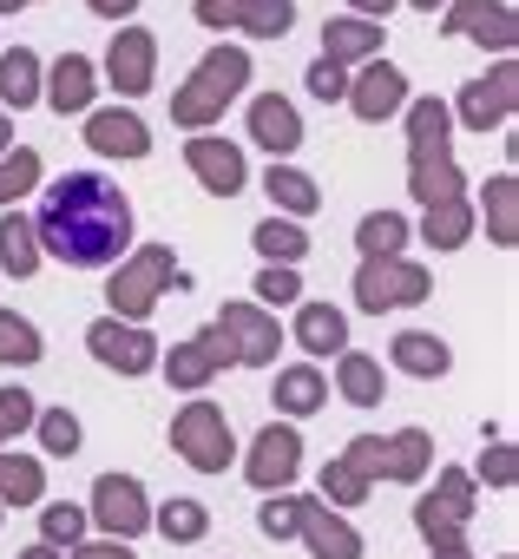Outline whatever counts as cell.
<instances>
[{
  "label": "cell",
  "mask_w": 519,
  "mask_h": 559,
  "mask_svg": "<svg viewBox=\"0 0 519 559\" xmlns=\"http://www.w3.org/2000/svg\"><path fill=\"white\" fill-rule=\"evenodd\" d=\"M40 257H60L67 270H112L132 250V198L99 171H67L40 211H34Z\"/></svg>",
  "instance_id": "6da1fadb"
},
{
  "label": "cell",
  "mask_w": 519,
  "mask_h": 559,
  "mask_svg": "<svg viewBox=\"0 0 519 559\" xmlns=\"http://www.w3.org/2000/svg\"><path fill=\"white\" fill-rule=\"evenodd\" d=\"M401 119H408V191L421 204L460 198L467 178H460V158H454V112H447V99H408Z\"/></svg>",
  "instance_id": "7a4b0ae2"
},
{
  "label": "cell",
  "mask_w": 519,
  "mask_h": 559,
  "mask_svg": "<svg viewBox=\"0 0 519 559\" xmlns=\"http://www.w3.org/2000/svg\"><path fill=\"white\" fill-rule=\"evenodd\" d=\"M250 73H256L250 47H210V53L184 73V86L171 93V126H178V132H210V126L230 112V99L250 86Z\"/></svg>",
  "instance_id": "3957f363"
},
{
  "label": "cell",
  "mask_w": 519,
  "mask_h": 559,
  "mask_svg": "<svg viewBox=\"0 0 519 559\" xmlns=\"http://www.w3.org/2000/svg\"><path fill=\"white\" fill-rule=\"evenodd\" d=\"M171 284L184 290L191 276L178 270V257H171V243H138V250H125L119 263H112V276H106V317H125V323H145L165 297H171Z\"/></svg>",
  "instance_id": "277c9868"
},
{
  "label": "cell",
  "mask_w": 519,
  "mask_h": 559,
  "mask_svg": "<svg viewBox=\"0 0 519 559\" xmlns=\"http://www.w3.org/2000/svg\"><path fill=\"white\" fill-rule=\"evenodd\" d=\"M171 454H178L184 467H197V474H224V467L237 461V435H230L224 402L191 395V402L171 415Z\"/></svg>",
  "instance_id": "5b68a950"
},
{
  "label": "cell",
  "mask_w": 519,
  "mask_h": 559,
  "mask_svg": "<svg viewBox=\"0 0 519 559\" xmlns=\"http://www.w3.org/2000/svg\"><path fill=\"white\" fill-rule=\"evenodd\" d=\"M434 297V276H427V263H414V257H362L355 263V304L369 310V317H382V310H414V304H427Z\"/></svg>",
  "instance_id": "8992f818"
},
{
  "label": "cell",
  "mask_w": 519,
  "mask_h": 559,
  "mask_svg": "<svg viewBox=\"0 0 519 559\" xmlns=\"http://www.w3.org/2000/svg\"><path fill=\"white\" fill-rule=\"evenodd\" d=\"M467 132H506L512 126V112H519V67H512V53H499V67L493 73H480V80H467L460 86V99L447 106Z\"/></svg>",
  "instance_id": "52a82bcc"
},
{
  "label": "cell",
  "mask_w": 519,
  "mask_h": 559,
  "mask_svg": "<svg viewBox=\"0 0 519 559\" xmlns=\"http://www.w3.org/2000/svg\"><path fill=\"white\" fill-rule=\"evenodd\" d=\"M473 487H480V480H473L467 467H440V474H434V487L414 500V526H421L427 546H454V539H467Z\"/></svg>",
  "instance_id": "ba28073f"
},
{
  "label": "cell",
  "mask_w": 519,
  "mask_h": 559,
  "mask_svg": "<svg viewBox=\"0 0 519 559\" xmlns=\"http://www.w3.org/2000/svg\"><path fill=\"white\" fill-rule=\"evenodd\" d=\"M99 73H106V86H112L119 99H145V93L158 86V34L138 27V21H125V27L112 34V47H106Z\"/></svg>",
  "instance_id": "9c48e42d"
},
{
  "label": "cell",
  "mask_w": 519,
  "mask_h": 559,
  "mask_svg": "<svg viewBox=\"0 0 519 559\" xmlns=\"http://www.w3.org/2000/svg\"><path fill=\"white\" fill-rule=\"evenodd\" d=\"M217 330H224L237 369H277V349H283L277 310H264V304H224L217 310Z\"/></svg>",
  "instance_id": "30bf717a"
},
{
  "label": "cell",
  "mask_w": 519,
  "mask_h": 559,
  "mask_svg": "<svg viewBox=\"0 0 519 559\" xmlns=\"http://www.w3.org/2000/svg\"><path fill=\"white\" fill-rule=\"evenodd\" d=\"M86 349H93V362H99V369H112V376H152L165 343H158L145 323H125V317H99V323L86 330Z\"/></svg>",
  "instance_id": "8fae6325"
},
{
  "label": "cell",
  "mask_w": 519,
  "mask_h": 559,
  "mask_svg": "<svg viewBox=\"0 0 519 559\" xmlns=\"http://www.w3.org/2000/svg\"><path fill=\"white\" fill-rule=\"evenodd\" d=\"M86 520L112 539H138L152 533V500L138 487V474H99L93 480V500H86Z\"/></svg>",
  "instance_id": "7c38bea8"
},
{
  "label": "cell",
  "mask_w": 519,
  "mask_h": 559,
  "mask_svg": "<svg viewBox=\"0 0 519 559\" xmlns=\"http://www.w3.org/2000/svg\"><path fill=\"white\" fill-rule=\"evenodd\" d=\"M297 474H303V435H297V421H264L256 441H250V454H243V480L256 493H277Z\"/></svg>",
  "instance_id": "4fadbf2b"
},
{
  "label": "cell",
  "mask_w": 519,
  "mask_h": 559,
  "mask_svg": "<svg viewBox=\"0 0 519 559\" xmlns=\"http://www.w3.org/2000/svg\"><path fill=\"white\" fill-rule=\"evenodd\" d=\"M158 369H165V382H171L178 395H204L217 369H237V356H230V343H224V330L210 323V330H197V336H184L178 349H158Z\"/></svg>",
  "instance_id": "5bb4252c"
},
{
  "label": "cell",
  "mask_w": 519,
  "mask_h": 559,
  "mask_svg": "<svg viewBox=\"0 0 519 559\" xmlns=\"http://www.w3.org/2000/svg\"><path fill=\"white\" fill-rule=\"evenodd\" d=\"M440 34L447 40H480L493 53H512L519 47V14L506 0H447L440 8Z\"/></svg>",
  "instance_id": "9a60e30c"
},
{
  "label": "cell",
  "mask_w": 519,
  "mask_h": 559,
  "mask_svg": "<svg viewBox=\"0 0 519 559\" xmlns=\"http://www.w3.org/2000/svg\"><path fill=\"white\" fill-rule=\"evenodd\" d=\"M408 99H414V93H408V73H401V67H388L382 53H375V60H362V67H355V80H349V93H342V106H349L362 126H388Z\"/></svg>",
  "instance_id": "2e32d148"
},
{
  "label": "cell",
  "mask_w": 519,
  "mask_h": 559,
  "mask_svg": "<svg viewBox=\"0 0 519 559\" xmlns=\"http://www.w3.org/2000/svg\"><path fill=\"white\" fill-rule=\"evenodd\" d=\"M184 165H191V178H197L210 198H237V191L250 185L243 145H237V139H217V132H191V139H184Z\"/></svg>",
  "instance_id": "e0dca14e"
},
{
  "label": "cell",
  "mask_w": 519,
  "mask_h": 559,
  "mask_svg": "<svg viewBox=\"0 0 519 559\" xmlns=\"http://www.w3.org/2000/svg\"><path fill=\"white\" fill-rule=\"evenodd\" d=\"M86 119V145L99 152V158H145L152 152V126L132 112V106H93V112H80Z\"/></svg>",
  "instance_id": "ac0fdd59"
},
{
  "label": "cell",
  "mask_w": 519,
  "mask_h": 559,
  "mask_svg": "<svg viewBox=\"0 0 519 559\" xmlns=\"http://www.w3.org/2000/svg\"><path fill=\"white\" fill-rule=\"evenodd\" d=\"M243 132H250V145H264L270 158H290L310 132H303V112L283 99V93H256L250 99V112H243Z\"/></svg>",
  "instance_id": "d6986e66"
},
{
  "label": "cell",
  "mask_w": 519,
  "mask_h": 559,
  "mask_svg": "<svg viewBox=\"0 0 519 559\" xmlns=\"http://www.w3.org/2000/svg\"><path fill=\"white\" fill-rule=\"evenodd\" d=\"M40 99H47L60 119L93 112V99H99V60H86V53H60V60L47 67V80H40Z\"/></svg>",
  "instance_id": "ffe728a7"
},
{
  "label": "cell",
  "mask_w": 519,
  "mask_h": 559,
  "mask_svg": "<svg viewBox=\"0 0 519 559\" xmlns=\"http://www.w3.org/2000/svg\"><path fill=\"white\" fill-rule=\"evenodd\" d=\"M297 539L310 546V559H362V533H355L336 507H323V500H310V493H303Z\"/></svg>",
  "instance_id": "44dd1931"
},
{
  "label": "cell",
  "mask_w": 519,
  "mask_h": 559,
  "mask_svg": "<svg viewBox=\"0 0 519 559\" xmlns=\"http://www.w3.org/2000/svg\"><path fill=\"white\" fill-rule=\"evenodd\" d=\"M290 343H297L310 362H323V356H342V349H349V317H342L336 304H303V310H297V330H290Z\"/></svg>",
  "instance_id": "7402d4cb"
},
{
  "label": "cell",
  "mask_w": 519,
  "mask_h": 559,
  "mask_svg": "<svg viewBox=\"0 0 519 559\" xmlns=\"http://www.w3.org/2000/svg\"><path fill=\"white\" fill-rule=\"evenodd\" d=\"M388 362H395L401 376H414V382H440V376L454 369V349H447V336H434V330H401V336L388 343Z\"/></svg>",
  "instance_id": "603a6c76"
},
{
  "label": "cell",
  "mask_w": 519,
  "mask_h": 559,
  "mask_svg": "<svg viewBox=\"0 0 519 559\" xmlns=\"http://www.w3.org/2000/svg\"><path fill=\"white\" fill-rule=\"evenodd\" d=\"M434 474V435L427 428H395L382 441V480H401V487H421Z\"/></svg>",
  "instance_id": "cb8c5ba5"
},
{
  "label": "cell",
  "mask_w": 519,
  "mask_h": 559,
  "mask_svg": "<svg viewBox=\"0 0 519 559\" xmlns=\"http://www.w3.org/2000/svg\"><path fill=\"white\" fill-rule=\"evenodd\" d=\"M382 21H362V14H336L329 27H323V60H336V67H362V60H375L382 53Z\"/></svg>",
  "instance_id": "d4e9b609"
},
{
  "label": "cell",
  "mask_w": 519,
  "mask_h": 559,
  "mask_svg": "<svg viewBox=\"0 0 519 559\" xmlns=\"http://www.w3.org/2000/svg\"><path fill=\"white\" fill-rule=\"evenodd\" d=\"M473 217H486V237L499 250H519V178L512 171H493L486 191H480V204H473Z\"/></svg>",
  "instance_id": "484cf974"
},
{
  "label": "cell",
  "mask_w": 519,
  "mask_h": 559,
  "mask_svg": "<svg viewBox=\"0 0 519 559\" xmlns=\"http://www.w3.org/2000/svg\"><path fill=\"white\" fill-rule=\"evenodd\" d=\"M264 191H270V204H277L283 217H316V211H323V185H316L303 165H290V158H270Z\"/></svg>",
  "instance_id": "4316f807"
},
{
  "label": "cell",
  "mask_w": 519,
  "mask_h": 559,
  "mask_svg": "<svg viewBox=\"0 0 519 559\" xmlns=\"http://www.w3.org/2000/svg\"><path fill=\"white\" fill-rule=\"evenodd\" d=\"M336 395L349 408H375V402H388V369L369 349H342L336 356Z\"/></svg>",
  "instance_id": "83f0119b"
},
{
  "label": "cell",
  "mask_w": 519,
  "mask_h": 559,
  "mask_svg": "<svg viewBox=\"0 0 519 559\" xmlns=\"http://www.w3.org/2000/svg\"><path fill=\"white\" fill-rule=\"evenodd\" d=\"M270 402L283 408V421H303V415L329 408V376L316 362H290V369H277V395Z\"/></svg>",
  "instance_id": "f1b7e54d"
},
{
  "label": "cell",
  "mask_w": 519,
  "mask_h": 559,
  "mask_svg": "<svg viewBox=\"0 0 519 559\" xmlns=\"http://www.w3.org/2000/svg\"><path fill=\"white\" fill-rule=\"evenodd\" d=\"M47 257H40V237H34V217L21 211V204H8L0 211V270L14 276V284H27V276L40 270Z\"/></svg>",
  "instance_id": "f546056e"
},
{
  "label": "cell",
  "mask_w": 519,
  "mask_h": 559,
  "mask_svg": "<svg viewBox=\"0 0 519 559\" xmlns=\"http://www.w3.org/2000/svg\"><path fill=\"white\" fill-rule=\"evenodd\" d=\"M40 80H47V67L34 47H0V106H14V112L40 106Z\"/></svg>",
  "instance_id": "4dcf8cb0"
},
{
  "label": "cell",
  "mask_w": 519,
  "mask_h": 559,
  "mask_svg": "<svg viewBox=\"0 0 519 559\" xmlns=\"http://www.w3.org/2000/svg\"><path fill=\"white\" fill-rule=\"evenodd\" d=\"M427 217H421V243H434V250H460L467 237H473V198L460 191V198H440V204H421Z\"/></svg>",
  "instance_id": "1f68e13d"
},
{
  "label": "cell",
  "mask_w": 519,
  "mask_h": 559,
  "mask_svg": "<svg viewBox=\"0 0 519 559\" xmlns=\"http://www.w3.org/2000/svg\"><path fill=\"white\" fill-rule=\"evenodd\" d=\"M250 243H256V257H264V263H303V257H310V230H303V217H283V211H270L264 224H256Z\"/></svg>",
  "instance_id": "d6a6232c"
},
{
  "label": "cell",
  "mask_w": 519,
  "mask_h": 559,
  "mask_svg": "<svg viewBox=\"0 0 519 559\" xmlns=\"http://www.w3.org/2000/svg\"><path fill=\"white\" fill-rule=\"evenodd\" d=\"M40 500H47V461L0 454V507H40Z\"/></svg>",
  "instance_id": "836d02e7"
},
{
  "label": "cell",
  "mask_w": 519,
  "mask_h": 559,
  "mask_svg": "<svg viewBox=\"0 0 519 559\" xmlns=\"http://www.w3.org/2000/svg\"><path fill=\"white\" fill-rule=\"evenodd\" d=\"M152 526H158L171 546H197V539L210 533V507H204V500H191V493H178V500L152 507Z\"/></svg>",
  "instance_id": "e575fe53"
},
{
  "label": "cell",
  "mask_w": 519,
  "mask_h": 559,
  "mask_svg": "<svg viewBox=\"0 0 519 559\" xmlns=\"http://www.w3.org/2000/svg\"><path fill=\"white\" fill-rule=\"evenodd\" d=\"M40 178H47L40 152H34V145H8V152H0V211L21 204L27 191H40Z\"/></svg>",
  "instance_id": "d590c367"
},
{
  "label": "cell",
  "mask_w": 519,
  "mask_h": 559,
  "mask_svg": "<svg viewBox=\"0 0 519 559\" xmlns=\"http://www.w3.org/2000/svg\"><path fill=\"white\" fill-rule=\"evenodd\" d=\"M408 237H414L408 211H369V217L355 224V250H362V257H395Z\"/></svg>",
  "instance_id": "8d00e7d4"
},
{
  "label": "cell",
  "mask_w": 519,
  "mask_h": 559,
  "mask_svg": "<svg viewBox=\"0 0 519 559\" xmlns=\"http://www.w3.org/2000/svg\"><path fill=\"white\" fill-rule=\"evenodd\" d=\"M34 441H40V454L73 461V454H80V441H86V428H80V415H73V408H40V415H34Z\"/></svg>",
  "instance_id": "74e56055"
},
{
  "label": "cell",
  "mask_w": 519,
  "mask_h": 559,
  "mask_svg": "<svg viewBox=\"0 0 519 559\" xmlns=\"http://www.w3.org/2000/svg\"><path fill=\"white\" fill-rule=\"evenodd\" d=\"M40 356H47L40 330L27 317H14V310H0V369H34Z\"/></svg>",
  "instance_id": "f35d334b"
},
{
  "label": "cell",
  "mask_w": 519,
  "mask_h": 559,
  "mask_svg": "<svg viewBox=\"0 0 519 559\" xmlns=\"http://www.w3.org/2000/svg\"><path fill=\"white\" fill-rule=\"evenodd\" d=\"M297 520H303V493H290V487H277V493H264V507H256V533L264 539H297Z\"/></svg>",
  "instance_id": "ab89813d"
},
{
  "label": "cell",
  "mask_w": 519,
  "mask_h": 559,
  "mask_svg": "<svg viewBox=\"0 0 519 559\" xmlns=\"http://www.w3.org/2000/svg\"><path fill=\"white\" fill-rule=\"evenodd\" d=\"M369 487H375V480H369L349 454H336V461L323 467V500H329V507H362V500H369Z\"/></svg>",
  "instance_id": "60d3db41"
},
{
  "label": "cell",
  "mask_w": 519,
  "mask_h": 559,
  "mask_svg": "<svg viewBox=\"0 0 519 559\" xmlns=\"http://www.w3.org/2000/svg\"><path fill=\"white\" fill-rule=\"evenodd\" d=\"M86 526H93V520H86V507H73V500L40 507V539H47V546H60V552H67V546H80V539H86Z\"/></svg>",
  "instance_id": "b9f144b4"
},
{
  "label": "cell",
  "mask_w": 519,
  "mask_h": 559,
  "mask_svg": "<svg viewBox=\"0 0 519 559\" xmlns=\"http://www.w3.org/2000/svg\"><path fill=\"white\" fill-rule=\"evenodd\" d=\"M290 27H297V0H250V21H243L250 40H283Z\"/></svg>",
  "instance_id": "7bdbcfd3"
},
{
  "label": "cell",
  "mask_w": 519,
  "mask_h": 559,
  "mask_svg": "<svg viewBox=\"0 0 519 559\" xmlns=\"http://www.w3.org/2000/svg\"><path fill=\"white\" fill-rule=\"evenodd\" d=\"M256 297H264V310L303 304V276H297V263H264V270H256Z\"/></svg>",
  "instance_id": "ee69618b"
},
{
  "label": "cell",
  "mask_w": 519,
  "mask_h": 559,
  "mask_svg": "<svg viewBox=\"0 0 519 559\" xmlns=\"http://www.w3.org/2000/svg\"><path fill=\"white\" fill-rule=\"evenodd\" d=\"M34 415H40V402H34L27 389H0V448H8L14 435H27Z\"/></svg>",
  "instance_id": "f6af8a7d"
},
{
  "label": "cell",
  "mask_w": 519,
  "mask_h": 559,
  "mask_svg": "<svg viewBox=\"0 0 519 559\" xmlns=\"http://www.w3.org/2000/svg\"><path fill=\"white\" fill-rule=\"evenodd\" d=\"M250 0H197V27L204 34H243Z\"/></svg>",
  "instance_id": "bcb514c9"
},
{
  "label": "cell",
  "mask_w": 519,
  "mask_h": 559,
  "mask_svg": "<svg viewBox=\"0 0 519 559\" xmlns=\"http://www.w3.org/2000/svg\"><path fill=\"white\" fill-rule=\"evenodd\" d=\"M303 86H310V99H323V106H342V93H349V67H336V60H316V67L303 73Z\"/></svg>",
  "instance_id": "7dc6e473"
},
{
  "label": "cell",
  "mask_w": 519,
  "mask_h": 559,
  "mask_svg": "<svg viewBox=\"0 0 519 559\" xmlns=\"http://www.w3.org/2000/svg\"><path fill=\"white\" fill-rule=\"evenodd\" d=\"M473 480H486V487H512V480H519V454H512V441H493V448L480 454Z\"/></svg>",
  "instance_id": "c3c4849f"
},
{
  "label": "cell",
  "mask_w": 519,
  "mask_h": 559,
  "mask_svg": "<svg viewBox=\"0 0 519 559\" xmlns=\"http://www.w3.org/2000/svg\"><path fill=\"white\" fill-rule=\"evenodd\" d=\"M67 559H138V552H132V539H112V533H99V539H80V546H67Z\"/></svg>",
  "instance_id": "681fc988"
},
{
  "label": "cell",
  "mask_w": 519,
  "mask_h": 559,
  "mask_svg": "<svg viewBox=\"0 0 519 559\" xmlns=\"http://www.w3.org/2000/svg\"><path fill=\"white\" fill-rule=\"evenodd\" d=\"M342 454H349V461H355V467H362L369 480H382V435H355V441H349Z\"/></svg>",
  "instance_id": "f907efd6"
},
{
  "label": "cell",
  "mask_w": 519,
  "mask_h": 559,
  "mask_svg": "<svg viewBox=\"0 0 519 559\" xmlns=\"http://www.w3.org/2000/svg\"><path fill=\"white\" fill-rule=\"evenodd\" d=\"M401 8V0H349V14H362V21H382L388 27V14Z\"/></svg>",
  "instance_id": "816d5d0a"
},
{
  "label": "cell",
  "mask_w": 519,
  "mask_h": 559,
  "mask_svg": "<svg viewBox=\"0 0 519 559\" xmlns=\"http://www.w3.org/2000/svg\"><path fill=\"white\" fill-rule=\"evenodd\" d=\"M86 8H93L99 21H132V14H138V0H86Z\"/></svg>",
  "instance_id": "f5cc1de1"
},
{
  "label": "cell",
  "mask_w": 519,
  "mask_h": 559,
  "mask_svg": "<svg viewBox=\"0 0 519 559\" xmlns=\"http://www.w3.org/2000/svg\"><path fill=\"white\" fill-rule=\"evenodd\" d=\"M21 559H67V552H60V546H47V539H34V546H27Z\"/></svg>",
  "instance_id": "db71d44e"
},
{
  "label": "cell",
  "mask_w": 519,
  "mask_h": 559,
  "mask_svg": "<svg viewBox=\"0 0 519 559\" xmlns=\"http://www.w3.org/2000/svg\"><path fill=\"white\" fill-rule=\"evenodd\" d=\"M434 559H473V546H467V539H454V546H434Z\"/></svg>",
  "instance_id": "11a10c76"
},
{
  "label": "cell",
  "mask_w": 519,
  "mask_h": 559,
  "mask_svg": "<svg viewBox=\"0 0 519 559\" xmlns=\"http://www.w3.org/2000/svg\"><path fill=\"white\" fill-rule=\"evenodd\" d=\"M14 145V119H8V106H0V152Z\"/></svg>",
  "instance_id": "9f6ffc18"
},
{
  "label": "cell",
  "mask_w": 519,
  "mask_h": 559,
  "mask_svg": "<svg viewBox=\"0 0 519 559\" xmlns=\"http://www.w3.org/2000/svg\"><path fill=\"white\" fill-rule=\"evenodd\" d=\"M27 8H40V0H0V14H27Z\"/></svg>",
  "instance_id": "6f0895ef"
},
{
  "label": "cell",
  "mask_w": 519,
  "mask_h": 559,
  "mask_svg": "<svg viewBox=\"0 0 519 559\" xmlns=\"http://www.w3.org/2000/svg\"><path fill=\"white\" fill-rule=\"evenodd\" d=\"M408 8H414V14H434V8H447V0H408Z\"/></svg>",
  "instance_id": "680465c9"
},
{
  "label": "cell",
  "mask_w": 519,
  "mask_h": 559,
  "mask_svg": "<svg viewBox=\"0 0 519 559\" xmlns=\"http://www.w3.org/2000/svg\"><path fill=\"white\" fill-rule=\"evenodd\" d=\"M0 520H8V507H0Z\"/></svg>",
  "instance_id": "91938a15"
},
{
  "label": "cell",
  "mask_w": 519,
  "mask_h": 559,
  "mask_svg": "<svg viewBox=\"0 0 519 559\" xmlns=\"http://www.w3.org/2000/svg\"><path fill=\"white\" fill-rule=\"evenodd\" d=\"M506 559H512V552H506Z\"/></svg>",
  "instance_id": "94428289"
}]
</instances>
